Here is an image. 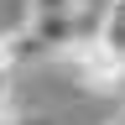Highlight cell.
<instances>
[{"instance_id":"cell-1","label":"cell","mask_w":125,"mask_h":125,"mask_svg":"<svg viewBox=\"0 0 125 125\" xmlns=\"http://www.w3.org/2000/svg\"><path fill=\"white\" fill-rule=\"evenodd\" d=\"M57 62L68 68V78L83 94H104V99H120L125 94V52L109 47L99 31H78V37L57 52Z\"/></svg>"},{"instance_id":"cell-2","label":"cell","mask_w":125,"mask_h":125,"mask_svg":"<svg viewBox=\"0 0 125 125\" xmlns=\"http://www.w3.org/2000/svg\"><path fill=\"white\" fill-rule=\"evenodd\" d=\"M94 31H99L109 47H120V52H125V0H109V5H104V16L94 21Z\"/></svg>"},{"instance_id":"cell-3","label":"cell","mask_w":125,"mask_h":125,"mask_svg":"<svg viewBox=\"0 0 125 125\" xmlns=\"http://www.w3.org/2000/svg\"><path fill=\"white\" fill-rule=\"evenodd\" d=\"M83 10V0H26V16H68Z\"/></svg>"},{"instance_id":"cell-4","label":"cell","mask_w":125,"mask_h":125,"mask_svg":"<svg viewBox=\"0 0 125 125\" xmlns=\"http://www.w3.org/2000/svg\"><path fill=\"white\" fill-rule=\"evenodd\" d=\"M10 68V42H5V31H0V73Z\"/></svg>"},{"instance_id":"cell-5","label":"cell","mask_w":125,"mask_h":125,"mask_svg":"<svg viewBox=\"0 0 125 125\" xmlns=\"http://www.w3.org/2000/svg\"><path fill=\"white\" fill-rule=\"evenodd\" d=\"M109 125H125V109H120V115H115V120H109Z\"/></svg>"}]
</instances>
